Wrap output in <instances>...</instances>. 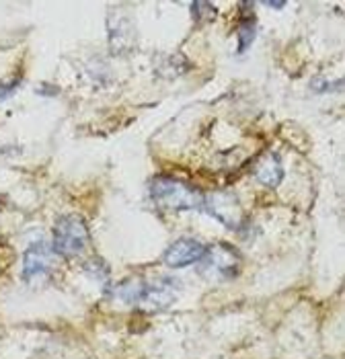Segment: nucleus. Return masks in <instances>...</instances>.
Wrapping results in <instances>:
<instances>
[{"label": "nucleus", "instance_id": "4468645a", "mask_svg": "<svg viewBox=\"0 0 345 359\" xmlns=\"http://www.w3.org/2000/svg\"><path fill=\"white\" fill-rule=\"evenodd\" d=\"M265 4H267V6H271V8H278V11H280V8H284V2H265Z\"/></svg>", "mask_w": 345, "mask_h": 359}, {"label": "nucleus", "instance_id": "f03ea898", "mask_svg": "<svg viewBox=\"0 0 345 359\" xmlns=\"http://www.w3.org/2000/svg\"><path fill=\"white\" fill-rule=\"evenodd\" d=\"M88 228L83 216L79 214H64L54 224L52 250L60 257H79L88 245Z\"/></svg>", "mask_w": 345, "mask_h": 359}, {"label": "nucleus", "instance_id": "f8f14e48", "mask_svg": "<svg viewBox=\"0 0 345 359\" xmlns=\"http://www.w3.org/2000/svg\"><path fill=\"white\" fill-rule=\"evenodd\" d=\"M191 11H194V17L198 21H212L216 17V6L210 2H194Z\"/></svg>", "mask_w": 345, "mask_h": 359}, {"label": "nucleus", "instance_id": "9d476101", "mask_svg": "<svg viewBox=\"0 0 345 359\" xmlns=\"http://www.w3.org/2000/svg\"><path fill=\"white\" fill-rule=\"evenodd\" d=\"M144 290V281L140 279H126L115 285V298L126 302V304H136Z\"/></svg>", "mask_w": 345, "mask_h": 359}, {"label": "nucleus", "instance_id": "20e7f679", "mask_svg": "<svg viewBox=\"0 0 345 359\" xmlns=\"http://www.w3.org/2000/svg\"><path fill=\"white\" fill-rule=\"evenodd\" d=\"M107 37H109V50L114 55H126L134 52L138 41L136 23L121 6H115L107 15Z\"/></svg>", "mask_w": 345, "mask_h": 359}, {"label": "nucleus", "instance_id": "9b49d317", "mask_svg": "<svg viewBox=\"0 0 345 359\" xmlns=\"http://www.w3.org/2000/svg\"><path fill=\"white\" fill-rule=\"evenodd\" d=\"M255 33H257V23H255V19H243L241 21V25H238V31H236V35H238V52L243 54L245 50H249V46L253 43V39H255Z\"/></svg>", "mask_w": 345, "mask_h": 359}, {"label": "nucleus", "instance_id": "0eeeda50", "mask_svg": "<svg viewBox=\"0 0 345 359\" xmlns=\"http://www.w3.org/2000/svg\"><path fill=\"white\" fill-rule=\"evenodd\" d=\"M203 250H205V245H203L201 241L185 236V238L175 241L171 247L165 250V255H163V263H165V265H169V267H172V269L189 267V265H194V263H198V261H200L201 255H203Z\"/></svg>", "mask_w": 345, "mask_h": 359}, {"label": "nucleus", "instance_id": "39448f33", "mask_svg": "<svg viewBox=\"0 0 345 359\" xmlns=\"http://www.w3.org/2000/svg\"><path fill=\"white\" fill-rule=\"evenodd\" d=\"M201 210L208 212L220 224H224L229 230H238L245 224V214H243V205H241L238 197L232 191H226V189L203 195Z\"/></svg>", "mask_w": 345, "mask_h": 359}, {"label": "nucleus", "instance_id": "6e6552de", "mask_svg": "<svg viewBox=\"0 0 345 359\" xmlns=\"http://www.w3.org/2000/svg\"><path fill=\"white\" fill-rule=\"evenodd\" d=\"M54 250L46 243H33L23 257V277L27 281L46 277L54 267Z\"/></svg>", "mask_w": 345, "mask_h": 359}, {"label": "nucleus", "instance_id": "1a4fd4ad", "mask_svg": "<svg viewBox=\"0 0 345 359\" xmlns=\"http://www.w3.org/2000/svg\"><path fill=\"white\" fill-rule=\"evenodd\" d=\"M253 177L263 187L276 189L284 181V165L276 152H265L253 168Z\"/></svg>", "mask_w": 345, "mask_h": 359}, {"label": "nucleus", "instance_id": "423d86ee", "mask_svg": "<svg viewBox=\"0 0 345 359\" xmlns=\"http://www.w3.org/2000/svg\"><path fill=\"white\" fill-rule=\"evenodd\" d=\"M179 296V283L169 277H161L158 281L144 283L142 294L136 306L144 312H161L167 310Z\"/></svg>", "mask_w": 345, "mask_h": 359}, {"label": "nucleus", "instance_id": "f257e3e1", "mask_svg": "<svg viewBox=\"0 0 345 359\" xmlns=\"http://www.w3.org/2000/svg\"><path fill=\"white\" fill-rule=\"evenodd\" d=\"M150 199L161 212H194L201 210L203 195L189 183L172 177H154L150 183Z\"/></svg>", "mask_w": 345, "mask_h": 359}, {"label": "nucleus", "instance_id": "7ed1b4c3", "mask_svg": "<svg viewBox=\"0 0 345 359\" xmlns=\"http://www.w3.org/2000/svg\"><path fill=\"white\" fill-rule=\"evenodd\" d=\"M241 252L226 243H216L205 247L198 261V273L203 279H234L241 271Z\"/></svg>", "mask_w": 345, "mask_h": 359}, {"label": "nucleus", "instance_id": "ddd939ff", "mask_svg": "<svg viewBox=\"0 0 345 359\" xmlns=\"http://www.w3.org/2000/svg\"><path fill=\"white\" fill-rule=\"evenodd\" d=\"M19 84H21V79H19V76H17V79H11L8 83H0V101L8 99V97L19 88Z\"/></svg>", "mask_w": 345, "mask_h": 359}]
</instances>
